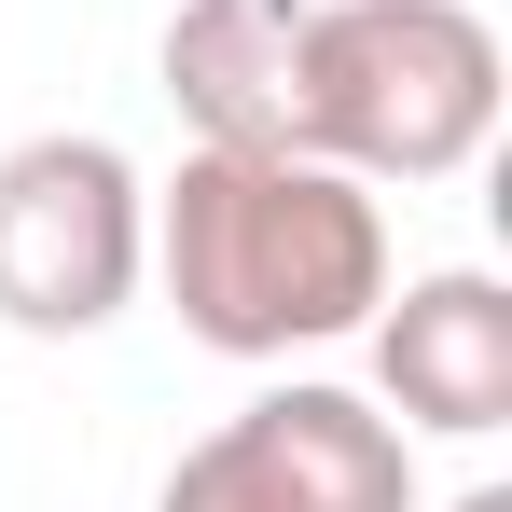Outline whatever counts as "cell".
<instances>
[{"mask_svg": "<svg viewBox=\"0 0 512 512\" xmlns=\"http://www.w3.org/2000/svg\"><path fill=\"white\" fill-rule=\"evenodd\" d=\"M443 512H512V485H471V499H443Z\"/></svg>", "mask_w": 512, "mask_h": 512, "instance_id": "cell-7", "label": "cell"}, {"mask_svg": "<svg viewBox=\"0 0 512 512\" xmlns=\"http://www.w3.org/2000/svg\"><path fill=\"white\" fill-rule=\"evenodd\" d=\"M360 333H374V402L402 429H429V443H499L512 429V291L485 263L388 277V305Z\"/></svg>", "mask_w": 512, "mask_h": 512, "instance_id": "cell-5", "label": "cell"}, {"mask_svg": "<svg viewBox=\"0 0 512 512\" xmlns=\"http://www.w3.org/2000/svg\"><path fill=\"white\" fill-rule=\"evenodd\" d=\"M499 28L471 0H305V153L346 180H457L499 139Z\"/></svg>", "mask_w": 512, "mask_h": 512, "instance_id": "cell-2", "label": "cell"}, {"mask_svg": "<svg viewBox=\"0 0 512 512\" xmlns=\"http://www.w3.org/2000/svg\"><path fill=\"white\" fill-rule=\"evenodd\" d=\"M167 111L194 153H305V0H180Z\"/></svg>", "mask_w": 512, "mask_h": 512, "instance_id": "cell-6", "label": "cell"}, {"mask_svg": "<svg viewBox=\"0 0 512 512\" xmlns=\"http://www.w3.org/2000/svg\"><path fill=\"white\" fill-rule=\"evenodd\" d=\"M153 291L208 360H305L388 305V208L319 153H180L153 180Z\"/></svg>", "mask_w": 512, "mask_h": 512, "instance_id": "cell-1", "label": "cell"}, {"mask_svg": "<svg viewBox=\"0 0 512 512\" xmlns=\"http://www.w3.org/2000/svg\"><path fill=\"white\" fill-rule=\"evenodd\" d=\"M153 277V180L97 125H42L0 153V319L42 346H84Z\"/></svg>", "mask_w": 512, "mask_h": 512, "instance_id": "cell-3", "label": "cell"}, {"mask_svg": "<svg viewBox=\"0 0 512 512\" xmlns=\"http://www.w3.org/2000/svg\"><path fill=\"white\" fill-rule=\"evenodd\" d=\"M153 512H429V485H416V429L374 388L291 374L236 402L208 443H180Z\"/></svg>", "mask_w": 512, "mask_h": 512, "instance_id": "cell-4", "label": "cell"}]
</instances>
